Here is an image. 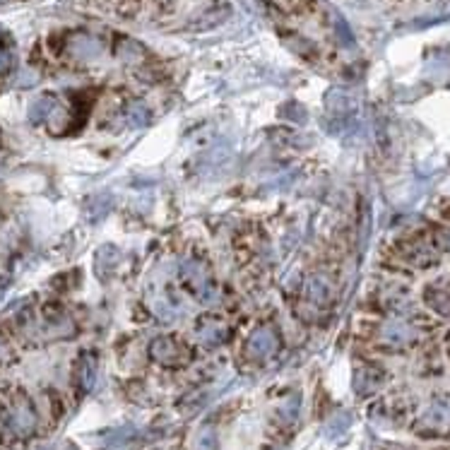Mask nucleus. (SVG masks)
<instances>
[{
  "label": "nucleus",
  "mask_w": 450,
  "mask_h": 450,
  "mask_svg": "<svg viewBox=\"0 0 450 450\" xmlns=\"http://www.w3.org/2000/svg\"><path fill=\"white\" fill-rule=\"evenodd\" d=\"M424 301L441 316H450V280H438L426 286Z\"/></svg>",
  "instance_id": "1"
},
{
  "label": "nucleus",
  "mask_w": 450,
  "mask_h": 450,
  "mask_svg": "<svg viewBox=\"0 0 450 450\" xmlns=\"http://www.w3.org/2000/svg\"><path fill=\"white\" fill-rule=\"evenodd\" d=\"M99 51H101L99 41L89 34H75L73 39H70V53L78 58H94Z\"/></svg>",
  "instance_id": "2"
},
{
  "label": "nucleus",
  "mask_w": 450,
  "mask_h": 450,
  "mask_svg": "<svg viewBox=\"0 0 450 450\" xmlns=\"http://www.w3.org/2000/svg\"><path fill=\"white\" fill-rule=\"evenodd\" d=\"M275 344H277V340H275L273 330L260 328V330H256V335L251 338V342H248V349H251L253 354H268V351L275 349Z\"/></svg>",
  "instance_id": "3"
},
{
  "label": "nucleus",
  "mask_w": 450,
  "mask_h": 450,
  "mask_svg": "<svg viewBox=\"0 0 450 450\" xmlns=\"http://www.w3.org/2000/svg\"><path fill=\"white\" fill-rule=\"evenodd\" d=\"M53 108H56V101H53L51 96H39V99L29 106V123H34V126L36 123H43L53 113Z\"/></svg>",
  "instance_id": "4"
},
{
  "label": "nucleus",
  "mask_w": 450,
  "mask_h": 450,
  "mask_svg": "<svg viewBox=\"0 0 450 450\" xmlns=\"http://www.w3.org/2000/svg\"><path fill=\"white\" fill-rule=\"evenodd\" d=\"M118 260V248L113 246H101L99 251H96V275H104V268L111 270L113 265H116Z\"/></svg>",
  "instance_id": "5"
},
{
  "label": "nucleus",
  "mask_w": 450,
  "mask_h": 450,
  "mask_svg": "<svg viewBox=\"0 0 450 450\" xmlns=\"http://www.w3.org/2000/svg\"><path fill=\"white\" fill-rule=\"evenodd\" d=\"M306 299L311 303H325L328 301V284L323 280H311L306 284Z\"/></svg>",
  "instance_id": "6"
},
{
  "label": "nucleus",
  "mask_w": 450,
  "mask_h": 450,
  "mask_svg": "<svg viewBox=\"0 0 450 450\" xmlns=\"http://www.w3.org/2000/svg\"><path fill=\"white\" fill-rule=\"evenodd\" d=\"M126 118H128L130 128H143V126H147V121H150V111L143 104H133L128 108Z\"/></svg>",
  "instance_id": "7"
},
{
  "label": "nucleus",
  "mask_w": 450,
  "mask_h": 450,
  "mask_svg": "<svg viewBox=\"0 0 450 450\" xmlns=\"http://www.w3.org/2000/svg\"><path fill=\"white\" fill-rule=\"evenodd\" d=\"M36 73H31V70H22V73L17 75V80H15V87H31V85H36Z\"/></svg>",
  "instance_id": "8"
},
{
  "label": "nucleus",
  "mask_w": 450,
  "mask_h": 450,
  "mask_svg": "<svg viewBox=\"0 0 450 450\" xmlns=\"http://www.w3.org/2000/svg\"><path fill=\"white\" fill-rule=\"evenodd\" d=\"M15 63V56L10 51H0V73H8Z\"/></svg>",
  "instance_id": "9"
},
{
  "label": "nucleus",
  "mask_w": 450,
  "mask_h": 450,
  "mask_svg": "<svg viewBox=\"0 0 450 450\" xmlns=\"http://www.w3.org/2000/svg\"><path fill=\"white\" fill-rule=\"evenodd\" d=\"M438 246H441V248H446V251L450 253V229H443V231H438Z\"/></svg>",
  "instance_id": "10"
}]
</instances>
